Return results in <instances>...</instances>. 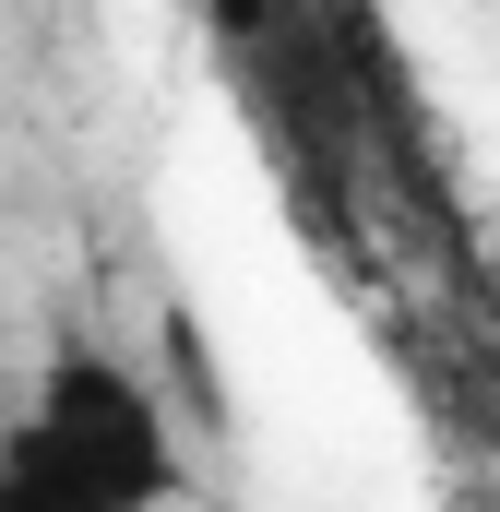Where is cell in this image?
I'll return each instance as SVG.
<instances>
[{
  "label": "cell",
  "instance_id": "1",
  "mask_svg": "<svg viewBox=\"0 0 500 512\" xmlns=\"http://www.w3.org/2000/svg\"><path fill=\"white\" fill-rule=\"evenodd\" d=\"M0 465H24L72 512H155L179 489V429L155 382H131L120 358H60L24 405V429L0 441Z\"/></svg>",
  "mask_w": 500,
  "mask_h": 512
},
{
  "label": "cell",
  "instance_id": "2",
  "mask_svg": "<svg viewBox=\"0 0 500 512\" xmlns=\"http://www.w3.org/2000/svg\"><path fill=\"white\" fill-rule=\"evenodd\" d=\"M0 512H72V501H60V489H36L24 465H0Z\"/></svg>",
  "mask_w": 500,
  "mask_h": 512
}]
</instances>
